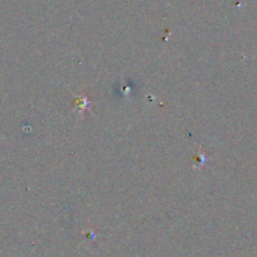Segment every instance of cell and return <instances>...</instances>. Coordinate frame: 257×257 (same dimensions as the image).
Segmentation results:
<instances>
[{
    "mask_svg": "<svg viewBox=\"0 0 257 257\" xmlns=\"http://www.w3.org/2000/svg\"><path fill=\"white\" fill-rule=\"evenodd\" d=\"M77 98H78V100L76 101V102H77V106L80 107V111L82 112L83 110H86V108H87L88 100L86 97H83V96H81V97H77Z\"/></svg>",
    "mask_w": 257,
    "mask_h": 257,
    "instance_id": "cell-1",
    "label": "cell"
}]
</instances>
